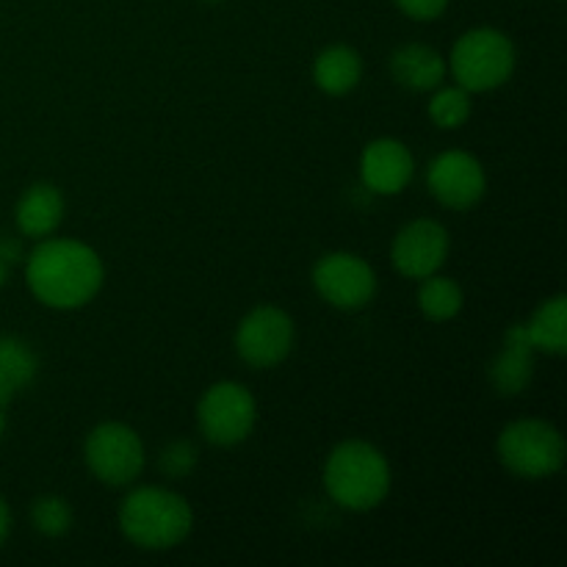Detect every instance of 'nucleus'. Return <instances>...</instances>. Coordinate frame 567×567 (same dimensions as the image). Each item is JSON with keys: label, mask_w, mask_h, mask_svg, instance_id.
Instances as JSON below:
<instances>
[{"label": "nucleus", "mask_w": 567, "mask_h": 567, "mask_svg": "<svg viewBox=\"0 0 567 567\" xmlns=\"http://www.w3.org/2000/svg\"><path fill=\"white\" fill-rule=\"evenodd\" d=\"M449 72L465 92H493L515 72V44L498 28H471L454 42Z\"/></svg>", "instance_id": "4"}, {"label": "nucleus", "mask_w": 567, "mask_h": 567, "mask_svg": "<svg viewBox=\"0 0 567 567\" xmlns=\"http://www.w3.org/2000/svg\"><path fill=\"white\" fill-rule=\"evenodd\" d=\"M11 532V513H9V504L0 498V546L6 543V537H9Z\"/></svg>", "instance_id": "25"}, {"label": "nucleus", "mask_w": 567, "mask_h": 567, "mask_svg": "<svg viewBox=\"0 0 567 567\" xmlns=\"http://www.w3.org/2000/svg\"><path fill=\"white\" fill-rule=\"evenodd\" d=\"M103 260L89 244L44 238L25 260V280L33 297L53 310L83 308L103 288Z\"/></svg>", "instance_id": "1"}, {"label": "nucleus", "mask_w": 567, "mask_h": 567, "mask_svg": "<svg viewBox=\"0 0 567 567\" xmlns=\"http://www.w3.org/2000/svg\"><path fill=\"white\" fill-rule=\"evenodd\" d=\"M360 78H363V61H360L358 50L347 48V44H332L316 55L313 81L324 94H332V97L349 94L358 86Z\"/></svg>", "instance_id": "16"}, {"label": "nucleus", "mask_w": 567, "mask_h": 567, "mask_svg": "<svg viewBox=\"0 0 567 567\" xmlns=\"http://www.w3.org/2000/svg\"><path fill=\"white\" fill-rule=\"evenodd\" d=\"M197 460L199 452L192 441H175L161 452V474L169 476V480H183V476H188L197 468Z\"/></svg>", "instance_id": "22"}, {"label": "nucleus", "mask_w": 567, "mask_h": 567, "mask_svg": "<svg viewBox=\"0 0 567 567\" xmlns=\"http://www.w3.org/2000/svg\"><path fill=\"white\" fill-rule=\"evenodd\" d=\"M17 227L28 238H48L64 219V197L53 183H33L14 210Z\"/></svg>", "instance_id": "15"}, {"label": "nucleus", "mask_w": 567, "mask_h": 567, "mask_svg": "<svg viewBox=\"0 0 567 567\" xmlns=\"http://www.w3.org/2000/svg\"><path fill=\"white\" fill-rule=\"evenodd\" d=\"M33 529L44 537H64L72 529V507L61 496H42L31 507Z\"/></svg>", "instance_id": "21"}, {"label": "nucleus", "mask_w": 567, "mask_h": 567, "mask_svg": "<svg viewBox=\"0 0 567 567\" xmlns=\"http://www.w3.org/2000/svg\"><path fill=\"white\" fill-rule=\"evenodd\" d=\"M419 308L430 321L454 319L463 310V288L452 277H424L419 288Z\"/></svg>", "instance_id": "19"}, {"label": "nucleus", "mask_w": 567, "mask_h": 567, "mask_svg": "<svg viewBox=\"0 0 567 567\" xmlns=\"http://www.w3.org/2000/svg\"><path fill=\"white\" fill-rule=\"evenodd\" d=\"M293 349V321L275 305L249 310L236 330V352L252 369H275Z\"/></svg>", "instance_id": "8"}, {"label": "nucleus", "mask_w": 567, "mask_h": 567, "mask_svg": "<svg viewBox=\"0 0 567 567\" xmlns=\"http://www.w3.org/2000/svg\"><path fill=\"white\" fill-rule=\"evenodd\" d=\"M393 266L410 280L437 275L449 258V233L435 219H415L399 230L391 249Z\"/></svg>", "instance_id": "11"}, {"label": "nucleus", "mask_w": 567, "mask_h": 567, "mask_svg": "<svg viewBox=\"0 0 567 567\" xmlns=\"http://www.w3.org/2000/svg\"><path fill=\"white\" fill-rule=\"evenodd\" d=\"M535 374V347L524 324H513L504 332V347L491 365V382L502 396H518L529 388Z\"/></svg>", "instance_id": "13"}, {"label": "nucleus", "mask_w": 567, "mask_h": 567, "mask_svg": "<svg viewBox=\"0 0 567 567\" xmlns=\"http://www.w3.org/2000/svg\"><path fill=\"white\" fill-rule=\"evenodd\" d=\"M203 3H221V0H203Z\"/></svg>", "instance_id": "28"}, {"label": "nucleus", "mask_w": 567, "mask_h": 567, "mask_svg": "<svg viewBox=\"0 0 567 567\" xmlns=\"http://www.w3.org/2000/svg\"><path fill=\"white\" fill-rule=\"evenodd\" d=\"M430 194L452 210H468L485 197L487 177L480 161L463 150H446L426 169Z\"/></svg>", "instance_id": "10"}, {"label": "nucleus", "mask_w": 567, "mask_h": 567, "mask_svg": "<svg viewBox=\"0 0 567 567\" xmlns=\"http://www.w3.org/2000/svg\"><path fill=\"white\" fill-rule=\"evenodd\" d=\"M0 258H3L9 266L11 264H20V260H22L20 241H14V238H11V236L0 238Z\"/></svg>", "instance_id": "24"}, {"label": "nucleus", "mask_w": 567, "mask_h": 567, "mask_svg": "<svg viewBox=\"0 0 567 567\" xmlns=\"http://www.w3.org/2000/svg\"><path fill=\"white\" fill-rule=\"evenodd\" d=\"M496 452L509 474L520 480H546L565 465V437L548 421L520 419L504 426Z\"/></svg>", "instance_id": "5"}, {"label": "nucleus", "mask_w": 567, "mask_h": 567, "mask_svg": "<svg viewBox=\"0 0 567 567\" xmlns=\"http://www.w3.org/2000/svg\"><path fill=\"white\" fill-rule=\"evenodd\" d=\"M83 457H86L89 471L103 485L125 487L136 482L144 471V443L133 426L109 421L89 432L83 443Z\"/></svg>", "instance_id": "7"}, {"label": "nucleus", "mask_w": 567, "mask_h": 567, "mask_svg": "<svg viewBox=\"0 0 567 567\" xmlns=\"http://www.w3.org/2000/svg\"><path fill=\"white\" fill-rule=\"evenodd\" d=\"M39 374L37 352L20 338H0V408L25 391Z\"/></svg>", "instance_id": "17"}, {"label": "nucleus", "mask_w": 567, "mask_h": 567, "mask_svg": "<svg viewBox=\"0 0 567 567\" xmlns=\"http://www.w3.org/2000/svg\"><path fill=\"white\" fill-rule=\"evenodd\" d=\"M6 277H9V264H6L3 258H0V286L6 282Z\"/></svg>", "instance_id": "26"}, {"label": "nucleus", "mask_w": 567, "mask_h": 567, "mask_svg": "<svg viewBox=\"0 0 567 567\" xmlns=\"http://www.w3.org/2000/svg\"><path fill=\"white\" fill-rule=\"evenodd\" d=\"M324 487L338 507L369 513L391 493V465L371 443L343 441L327 457Z\"/></svg>", "instance_id": "2"}, {"label": "nucleus", "mask_w": 567, "mask_h": 567, "mask_svg": "<svg viewBox=\"0 0 567 567\" xmlns=\"http://www.w3.org/2000/svg\"><path fill=\"white\" fill-rule=\"evenodd\" d=\"M526 336H529L535 352L565 354L567 352V299L563 293L546 299L540 308L526 321Z\"/></svg>", "instance_id": "18"}, {"label": "nucleus", "mask_w": 567, "mask_h": 567, "mask_svg": "<svg viewBox=\"0 0 567 567\" xmlns=\"http://www.w3.org/2000/svg\"><path fill=\"white\" fill-rule=\"evenodd\" d=\"M415 175V158L399 138H377L360 155V177L371 194H402Z\"/></svg>", "instance_id": "12"}, {"label": "nucleus", "mask_w": 567, "mask_h": 567, "mask_svg": "<svg viewBox=\"0 0 567 567\" xmlns=\"http://www.w3.org/2000/svg\"><path fill=\"white\" fill-rule=\"evenodd\" d=\"M396 6L410 17V20L430 22L437 20V17L446 11L449 0H396Z\"/></svg>", "instance_id": "23"}, {"label": "nucleus", "mask_w": 567, "mask_h": 567, "mask_svg": "<svg viewBox=\"0 0 567 567\" xmlns=\"http://www.w3.org/2000/svg\"><path fill=\"white\" fill-rule=\"evenodd\" d=\"M258 421L255 396L238 382H216L197 404V424L205 441L230 449L247 441Z\"/></svg>", "instance_id": "6"}, {"label": "nucleus", "mask_w": 567, "mask_h": 567, "mask_svg": "<svg viewBox=\"0 0 567 567\" xmlns=\"http://www.w3.org/2000/svg\"><path fill=\"white\" fill-rule=\"evenodd\" d=\"M313 286L338 310H360L374 299L377 275L360 255L330 252L316 264Z\"/></svg>", "instance_id": "9"}, {"label": "nucleus", "mask_w": 567, "mask_h": 567, "mask_svg": "<svg viewBox=\"0 0 567 567\" xmlns=\"http://www.w3.org/2000/svg\"><path fill=\"white\" fill-rule=\"evenodd\" d=\"M3 430H6V419H3V408H0V437H3Z\"/></svg>", "instance_id": "27"}, {"label": "nucleus", "mask_w": 567, "mask_h": 567, "mask_svg": "<svg viewBox=\"0 0 567 567\" xmlns=\"http://www.w3.org/2000/svg\"><path fill=\"white\" fill-rule=\"evenodd\" d=\"M192 504L169 487H138L122 502L120 529L144 551H166L192 535Z\"/></svg>", "instance_id": "3"}, {"label": "nucleus", "mask_w": 567, "mask_h": 567, "mask_svg": "<svg viewBox=\"0 0 567 567\" xmlns=\"http://www.w3.org/2000/svg\"><path fill=\"white\" fill-rule=\"evenodd\" d=\"M430 120L443 131H457L471 120V92L463 86H437L435 97L430 100Z\"/></svg>", "instance_id": "20"}, {"label": "nucleus", "mask_w": 567, "mask_h": 567, "mask_svg": "<svg viewBox=\"0 0 567 567\" xmlns=\"http://www.w3.org/2000/svg\"><path fill=\"white\" fill-rule=\"evenodd\" d=\"M391 72L410 92H435L446 81L449 64L430 44H402L391 55Z\"/></svg>", "instance_id": "14"}]
</instances>
